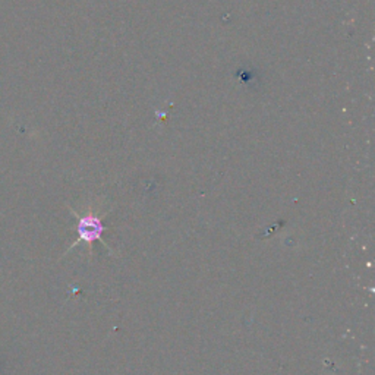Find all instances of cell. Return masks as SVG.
Listing matches in <instances>:
<instances>
[{
    "label": "cell",
    "instance_id": "6da1fadb",
    "mask_svg": "<svg viewBox=\"0 0 375 375\" xmlns=\"http://www.w3.org/2000/svg\"><path fill=\"white\" fill-rule=\"evenodd\" d=\"M75 216L78 217V229H77L78 230V241L72 246H70V248H75V246L79 243H85L88 246L90 254H91L92 243L96 241H100L105 246V248L110 250V246L103 241V233L105 230V226L103 223V216H100L99 210H94L91 207L87 213H84L82 216H79L77 213H75Z\"/></svg>",
    "mask_w": 375,
    "mask_h": 375
}]
</instances>
